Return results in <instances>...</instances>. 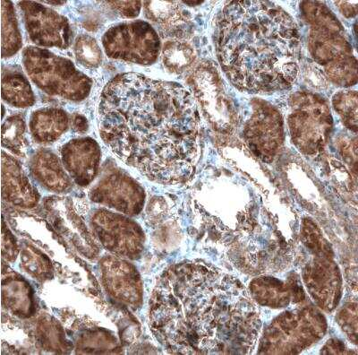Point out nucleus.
I'll return each mask as SVG.
<instances>
[{
	"label": "nucleus",
	"instance_id": "obj_1",
	"mask_svg": "<svg viewBox=\"0 0 358 355\" xmlns=\"http://www.w3.org/2000/svg\"><path fill=\"white\" fill-rule=\"evenodd\" d=\"M98 127L111 151L151 180L176 184L193 174L200 118L183 85L120 74L101 92Z\"/></svg>",
	"mask_w": 358,
	"mask_h": 355
},
{
	"label": "nucleus",
	"instance_id": "obj_2",
	"mask_svg": "<svg viewBox=\"0 0 358 355\" xmlns=\"http://www.w3.org/2000/svg\"><path fill=\"white\" fill-rule=\"evenodd\" d=\"M218 51L230 81L252 94L289 89L299 74V29L271 3H229L219 22Z\"/></svg>",
	"mask_w": 358,
	"mask_h": 355
},
{
	"label": "nucleus",
	"instance_id": "obj_3",
	"mask_svg": "<svg viewBox=\"0 0 358 355\" xmlns=\"http://www.w3.org/2000/svg\"><path fill=\"white\" fill-rule=\"evenodd\" d=\"M22 64L29 78L45 94L78 102L85 100L92 91V80L88 76L71 60L49 50L25 48Z\"/></svg>",
	"mask_w": 358,
	"mask_h": 355
},
{
	"label": "nucleus",
	"instance_id": "obj_4",
	"mask_svg": "<svg viewBox=\"0 0 358 355\" xmlns=\"http://www.w3.org/2000/svg\"><path fill=\"white\" fill-rule=\"evenodd\" d=\"M105 53L113 60L152 65L161 51V41L151 25L143 20L112 25L102 36Z\"/></svg>",
	"mask_w": 358,
	"mask_h": 355
},
{
	"label": "nucleus",
	"instance_id": "obj_5",
	"mask_svg": "<svg viewBox=\"0 0 358 355\" xmlns=\"http://www.w3.org/2000/svg\"><path fill=\"white\" fill-rule=\"evenodd\" d=\"M29 37L40 48L67 49L71 46L72 28L69 19L35 1L19 2Z\"/></svg>",
	"mask_w": 358,
	"mask_h": 355
},
{
	"label": "nucleus",
	"instance_id": "obj_6",
	"mask_svg": "<svg viewBox=\"0 0 358 355\" xmlns=\"http://www.w3.org/2000/svg\"><path fill=\"white\" fill-rule=\"evenodd\" d=\"M92 200L123 211H136L143 204V188L129 175L112 172L92 188Z\"/></svg>",
	"mask_w": 358,
	"mask_h": 355
},
{
	"label": "nucleus",
	"instance_id": "obj_7",
	"mask_svg": "<svg viewBox=\"0 0 358 355\" xmlns=\"http://www.w3.org/2000/svg\"><path fill=\"white\" fill-rule=\"evenodd\" d=\"M64 165L76 183L86 186L97 174L101 150L92 137L70 140L62 149Z\"/></svg>",
	"mask_w": 358,
	"mask_h": 355
},
{
	"label": "nucleus",
	"instance_id": "obj_8",
	"mask_svg": "<svg viewBox=\"0 0 358 355\" xmlns=\"http://www.w3.org/2000/svg\"><path fill=\"white\" fill-rule=\"evenodd\" d=\"M3 197L9 202L34 206L39 198V194L19 165L10 155L3 152L2 158Z\"/></svg>",
	"mask_w": 358,
	"mask_h": 355
},
{
	"label": "nucleus",
	"instance_id": "obj_9",
	"mask_svg": "<svg viewBox=\"0 0 358 355\" xmlns=\"http://www.w3.org/2000/svg\"><path fill=\"white\" fill-rule=\"evenodd\" d=\"M69 114L63 109L43 107L31 113L29 127L35 141L43 145L57 141L69 130Z\"/></svg>",
	"mask_w": 358,
	"mask_h": 355
},
{
	"label": "nucleus",
	"instance_id": "obj_10",
	"mask_svg": "<svg viewBox=\"0 0 358 355\" xmlns=\"http://www.w3.org/2000/svg\"><path fill=\"white\" fill-rule=\"evenodd\" d=\"M34 177L48 190L65 192L72 186L71 181L64 171L59 158L50 150H40L31 160Z\"/></svg>",
	"mask_w": 358,
	"mask_h": 355
},
{
	"label": "nucleus",
	"instance_id": "obj_11",
	"mask_svg": "<svg viewBox=\"0 0 358 355\" xmlns=\"http://www.w3.org/2000/svg\"><path fill=\"white\" fill-rule=\"evenodd\" d=\"M2 99L15 108L31 107L35 104L33 88L24 74L18 70L3 69Z\"/></svg>",
	"mask_w": 358,
	"mask_h": 355
},
{
	"label": "nucleus",
	"instance_id": "obj_12",
	"mask_svg": "<svg viewBox=\"0 0 358 355\" xmlns=\"http://www.w3.org/2000/svg\"><path fill=\"white\" fill-rule=\"evenodd\" d=\"M1 48L3 59L15 56L22 49V38L17 14L11 1H1Z\"/></svg>",
	"mask_w": 358,
	"mask_h": 355
},
{
	"label": "nucleus",
	"instance_id": "obj_13",
	"mask_svg": "<svg viewBox=\"0 0 358 355\" xmlns=\"http://www.w3.org/2000/svg\"><path fill=\"white\" fill-rule=\"evenodd\" d=\"M27 124L20 114L6 118L2 125V146L11 152L21 155L25 146Z\"/></svg>",
	"mask_w": 358,
	"mask_h": 355
},
{
	"label": "nucleus",
	"instance_id": "obj_14",
	"mask_svg": "<svg viewBox=\"0 0 358 355\" xmlns=\"http://www.w3.org/2000/svg\"><path fill=\"white\" fill-rule=\"evenodd\" d=\"M73 53L76 60L87 69L99 68L103 60V54L98 41L88 34H82L76 38Z\"/></svg>",
	"mask_w": 358,
	"mask_h": 355
},
{
	"label": "nucleus",
	"instance_id": "obj_15",
	"mask_svg": "<svg viewBox=\"0 0 358 355\" xmlns=\"http://www.w3.org/2000/svg\"><path fill=\"white\" fill-rule=\"evenodd\" d=\"M145 17L159 25L173 24L180 17L177 2L147 1L143 3Z\"/></svg>",
	"mask_w": 358,
	"mask_h": 355
},
{
	"label": "nucleus",
	"instance_id": "obj_16",
	"mask_svg": "<svg viewBox=\"0 0 358 355\" xmlns=\"http://www.w3.org/2000/svg\"><path fill=\"white\" fill-rule=\"evenodd\" d=\"M163 60L169 69L181 71L194 60V53L187 44L169 43L164 47Z\"/></svg>",
	"mask_w": 358,
	"mask_h": 355
},
{
	"label": "nucleus",
	"instance_id": "obj_17",
	"mask_svg": "<svg viewBox=\"0 0 358 355\" xmlns=\"http://www.w3.org/2000/svg\"><path fill=\"white\" fill-rule=\"evenodd\" d=\"M108 8L124 18H136L138 17L142 2L140 1H108L104 2Z\"/></svg>",
	"mask_w": 358,
	"mask_h": 355
},
{
	"label": "nucleus",
	"instance_id": "obj_18",
	"mask_svg": "<svg viewBox=\"0 0 358 355\" xmlns=\"http://www.w3.org/2000/svg\"><path fill=\"white\" fill-rule=\"evenodd\" d=\"M70 125H71V129L73 132L80 134V135H84L87 133L89 130V121L87 118L81 113H73L70 120Z\"/></svg>",
	"mask_w": 358,
	"mask_h": 355
},
{
	"label": "nucleus",
	"instance_id": "obj_19",
	"mask_svg": "<svg viewBox=\"0 0 358 355\" xmlns=\"http://www.w3.org/2000/svg\"><path fill=\"white\" fill-rule=\"evenodd\" d=\"M44 3H46V4H49V5H57V6H59V5H64L65 4L66 2H64V1H50V2H44Z\"/></svg>",
	"mask_w": 358,
	"mask_h": 355
}]
</instances>
